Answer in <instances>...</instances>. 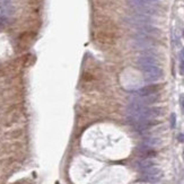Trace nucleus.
<instances>
[{
    "label": "nucleus",
    "mask_w": 184,
    "mask_h": 184,
    "mask_svg": "<svg viewBox=\"0 0 184 184\" xmlns=\"http://www.w3.org/2000/svg\"><path fill=\"white\" fill-rule=\"evenodd\" d=\"M142 180L146 182H150V183H157L162 180V175H147V174H144Z\"/></svg>",
    "instance_id": "9"
},
{
    "label": "nucleus",
    "mask_w": 184,
    "mask_h": 184,
    "mask_svg": "<svg viewBox=\"0 0 184 184\" xmlns=\"http://www.w3.org/2000/svg\"><path fill=\"white\" fill-rule=\"evenodd\" d=\"M159 91V86L158 85H150V86H146L144 88L137 91L134 93V96H149V95H154V94H157Z\"/></svg>",
    "instance_id": "6"
},
{
    "label": "nucleus",
    "mask_w": 184,
    "mask_h": 184,
    "mask_svg": "<svg viewBox=\"0 0 184 184\" xmlns=\"http://www.w3.org/2000/svg\"><path fill=\"white\" fill-rule=\"evenodd\" d=\"M137 63H138L139 68L148 67V66H158V60L154 55L146 54V55H141V57L138 58Z\"/></svg>",
    "instance_id": "5"
},
{
    "label": "nucleus",
    "mask_w": 184,
    "mask_h": 184,
    "mask_svg": "<svg viewBox=\"0 0 184 184\" xmlns=\"http://www.w3.org/2000/svg\"><path fill=\"white\" fill-rule=\"evenodd\" d=\"M155 45V41L151 39V36L146 35L142 33H138L134 37V46L139 50H150Z\"/></svg>",
    "instance_id": "3"
},
{
    "label": "nucleus",
    "mask_w": 184,
    "mask_h": 184,
    "mask_svg": "<svg viewBox=\"0 0 184 184\" xmlns=\"http://www.w3.org/2000/svg\"><path fill=\"white\" fill-rule=\"evenodd\" d=\"M149 1H156V0H149Z\"/></svg>",
    "instance_id": "15"
},
{
    "label": "nucleus",
    "mask_w": 184,
    "mask_h": 184,
    "mask_svg": "<svg viewBox=\"0 0 184 184\" xmlns=\"http://www.w3.org/2000/svg\"><path fill=\"white\" fill-rule=\"evenodd\" d=\"M183 35H184V34H183Z\"/></svg>",
    "instance_id": "17"
},
{
    "label": "nucleus",
    "mask_w": 184,
    "mask_h": 184,
    "mask_svg": "<svg viewBox=\"0 0 184 184\" xmlns=\"http://www.w3.org/2000/svg\"><path fill=\"white\" fill-rule=\"evenodd\" d=\"M128 2L131 5L132 8H134L138 12V14L149 16L157 13L156 6L153 5L149 0H128Z\"/></svg>",
    "instance_id": "1"
},
{
    "label": "nucleus",
    "mask_w": 184,
    "mask_h": 184,
    "mask_svg": "<svg viewBox=\"0 0 184 184\" xmlns=\"http://www.w3.org/2000/svg\"><path fill=\"white\" fill-rule=\"evenodd\" d=\"M127 23L131 26L136 27L139 29L144 28V27L148 26V25H151L153 24V19L147 16V15H142V14H134V15H130L129 17L125 18Z\"/></svg>",
    "instance_id": "2"
},
{
    "label": "nucleus",
    "mask_w": 184,
    "mask_h": 184,
    "mask_svg": "<svg viewBox=\"0 0 184 184\" xmlns=\"http://www.w3.org/2000/svg\"><path fill=\"white\" fill-rule=\"evenodd\" d=\"M175 123H176V117H175V114L173 113L171 115V127L172 128H174L175 127Z\"/></svg>",
    "instance_id": "10"
},
{
    "label": "nucleus",
    "mask_w": 184,
    "mask_h": 184,
    "mask_svg": "<svg viewBox=\"0 0 184 184\" xmlns=\"http://www.w3.org/2000/svg\"><path fill=\"white\" fill-rule=\"evenodd\" d=\"M181 105H182V111L184 112V97H181Z\"/></svg>",
    "instance_id": "13"
},
{
    "label": "nucleus",
    "mask_w": 184,
    "mask_h": 184,
    "mask_svg": "<svg viewBox=\"0 0 184 184\" xmlns=\"http://www.w3.org/2000/svg\"><path fill=\"white\" fill-rule=\"evenodd\" d=\"M159 144H160V140H159L158 138H154V137H148V138H146L145 142H144V145L149 147V148H154V147H156V146H159Z\"/></svg>",
    "instance_id": "7"
},
{
    "label": "nucleus",
    "mask_w": 184,
    "mask_h": 184,
    "mask_svg": "<svg viewBox=\"0 0 184 184\" xmlns=\"http://www.w3.org/2000/svg\"><path fill=\"white\" fill-rule=\"evenodd\" d=\"M144 72V77L147 81H156L163 77V70L158 66H148L140 68Z\"/></svg>",
    "instance_id": "4"
},
{
    "label": "nucleus",
    "mask_w": 184,
    "mask_h": 184,
    "mask_svg": "<svg viewBox=\"0 0 184 184\" xmlns=\"http://www.w3.org/2000/svg\"><path fill=\"white\" fill-rule=\"evenodd\" d=\"M180 58L182 59V61L184 60V49H182V50H181V52H180Z\"/></svg>",
    "instance_id": "12"
},
{
    "label": "nucleus",
    "mask_w": 184,
    "mask_h": 184,
    "mask_svg": "<svg viewBox=\"0 0 184 184\" xmlns=\"http://www.w3.org/2000/svg\"><path fill=\"white\" fill-rule=\"evenodd\" d=\"M179 139H180V140L183 142V141H184V136H183V134H180V136H179Z\"/></svg>",
    "instance_id": "14"
},
{
    "label": "nucleus",
    "mask_w": 184,
    "mask_h": 184,
    "mask_svg": "<svg viewBox=\"0 0 184 184\" xmlns=\"http://www.w3.org/2000/svg\"><path fill=\"white\" fill-rule=\"evenodd\" d=\"M138 166H139V168H140L141 171L144 172L145 170L151 167V166H155V164H154V162L150 160V159H142L141 162L138 163Z\"/></svg>",
    "instance_id": "8"
},
{
    "label": "nucleus",
    "mask_w": 184,
    "mask_h": 184,
    "mask_svg": "<svg viewBox=\"0 0 184 184\" xmlns=\"http://www.w3.org/2000/svg\"><path fill=\"white\" fill-rule=\"evenodd\" d=\"M180 71H181V74L184 75V60L181 62V67H180Z\"/></svg>",
    "instance_id": "11"
},
{
    "label": "nucleus",
    "mask_w": 184,
    "mask_h": 184,
    "mask_svg": "<svg viewBox=\"0 0 184 184\" xmlns=\"http://www.w3.org/2000/svg\"><path fill=\"white\" fill-rule=\"evenodd\" d=\"M183 158H184V151H183Z\"/></svg>",
    "instance_id": "16"
}]
</instances>
